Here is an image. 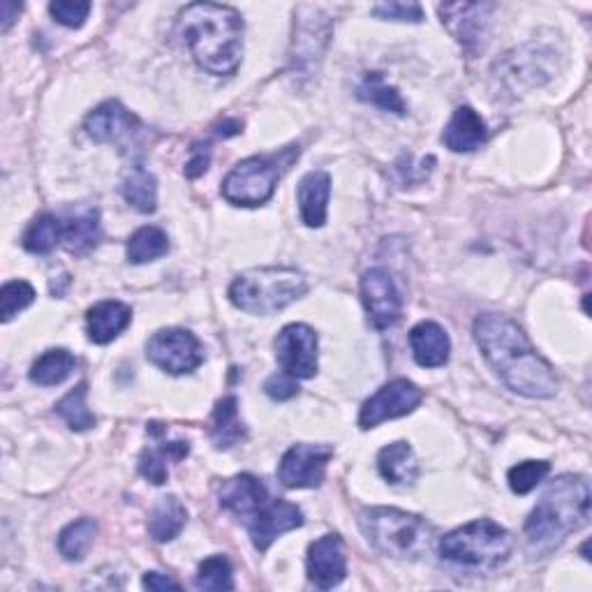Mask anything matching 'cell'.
<instances>
[{"label": "cell", "mask_w": 592, "mask_h": 592, "mask_svg": "<svg viewBox=\"0 0 592 592\" xmlns=\"http://www.w3.org/2000/svg\"><path fill=\"white\" fill-rule=\"evenodd\" d=\"M333 458L331 445H294L280 458L278 479L288 488H318L326 477V468Z\"/></svg>", "instance_id": "cell-14"}, {"label": "cell", "mask_w": 592, "mask_h": 592, "mask_svg": "<svg viewBox=\"0 0 592 592\" xmlns=\"http://www.w3.org/2000/svg\"><path fill=\"white\" fill-rule=\"evenodd\" d=\"M590 521V484L581 475L553 479L542 500L530 511L523 526L526 551L532 560L551 555L572 532Z\"/></svg>", "instance_id": "cell-3"}, {"label": "cell", "mask_w": 592, "mask_h": 592, "mask_svg": "<svg viewBox=\"0 0 592 592\" xmlns=\"http://www.w3.org/2000/svg\"><path fill=\"white\" fill-rule=\"evenodd\" d=\"M305 572L311 583L320 590H331L345 581L347 558L341 534L329 532L308 547Z\"/></svg>", "instance_id": "cell-15"}, {"label": "cell", "mask_w": 592, "mask_h": 592, "mask_svg": "<svg viewBox=\"0 0 592 592\" xmlns=\"http://www.w3.org/2000/svg\"><path fill=\"white\" fill-rule=\"evenodd\" d=\"M195 585L199 590H231L235 577H231V564L225 555H211L199 562Z\"/></svg>", "instance_id": "cell-38"}, {"label": "cell", "mask_w": 592, "mask_h": 592, "mask_svg": "<svg viewBox=\"0 0 592 592\" xmlns=\"http://www.w3.org/2000/svg\"><path fill=\"white\" fill-rule=\"evenodd\" d=\"M359 526L377 553L394 560H419L437 542V532L426 519L396 507H371L362 511Z\"/></svg>", "instance_id": "cell-4"}, {"label": "cell", "mask_w": 592, "mask_h": 592, "mask_svg": "<svg viewBox=\"0 0 592 592\" xmlns=\"http://www.w3.org/2000/svg\"><path fill=\"white\" fill-rule=\"evenodd\" d=\"M218 502L222 509L235 513V517L250 519L252 513L269 505V488L255 475H237L220 484Z\"/></svg>", "instance_id": "cell-18"}, {"label": "cell", "mask_w": 592, "mask_h": 592, "mask_svg": "<svg viewBox=\"0 0 592 592\" xmlns=\"http://www.w3.org/2000/svg\"><path fill=\"white\" fill-rule=\"evenodd\" d=\"M131 322H133L131 305L116 299L100 301L93 308H89L86 313L89 341L95 345H110L127 326H131Z\"/></svg>", "instance_id": "cell-19"}, {"label": "cell", "mask_w": 592, "mask_h": 592, "mask_svg": "<svg viewBox=\"0 0 592 592\" xmlns=\"http://www.w3.org/2000/svg\"><path fill=\"white\" fill-rule=\"evenodd\" d=\"M100 239H102V227L97 209H84L63 220V248L67 252L86 255L100 243Z\"/></svg>", "instance_id": "cell-26"}, {"label": "cell", "mask_w": 592, "mask_h": 592, "mask_svg": "<svg viewBox=\"0 0 592 592\" xmlns=\"http://www.w3.org/2000/svg\"><path fill=\"white\" fill-rule=\"evenodd\" d=\"M121 195L139 214H153L158 209V181L142 163H135L123 176Z\"/></svg>", "instance_id": "cell-27"}, {"label": "cell", "mask_w": 592, "mask_h": 592, "mask_svg": "<svg viewBox=\"0 0 592 592\" xmlns=\"http://www.w3.org/2000/svg\"><path fill=\"white\" fill-rule=\"evenodd\" d=\"M494 10L496 6L491 3H447L437 8L447 31L468 51L470 59H475L486 46Z\"/></svg>", "instance_id": "cell-13"}, {"label": "cell", "mask_w": 592, "mask_h": 592, "mask_svg": "<svg viewBox=\"0 0 592 592\" xmlns=\"http://www.w3.org/2000/svg\"><path fill=\"white\" fill-rule=\"evenodd\" d=\"M424 401V392L412 380L396 377L380 387L359 412V426L371 430L384 422L401 419L415 412Z\"/></svg>", "instance_id": "cell-10"}, {"label": "cell", "mask_w": 592, "mask_h": 592, "mask_svg": "<svg viewBox=\"0 0 592 592\" xmlns=\"http://www.w3.org/2000/svg\"><path fill=\"white\" fill-rule=\"evenodd\" d=\"M84 127L93 142L121 146L139 131V118L127 112L118 100H107L86 116Z\"/></svg>", "instance_id": "cell-17"}, {"label": "cell", "mask_w": 592, "mask_h": 592, "mask_svg": "<svg viewBox=\"0 0 592 592\" xmlns=\"http://www.w3.org/2000/svg\"><path fill=\"white\" fill-rule=\"evenodd\" d=\"M359 294H362V303L373 329L387 331L401 320L403 299L387 269H368L359 280Z\"/></svg>", "instance_id": "cell-12"}, {"label": "cell", "mask_w": 592, "mask_h": 592, "mask_svg": "<svg viewBox=\"0 0 592 592\" xmlns=\"http://www.w3.org/2000/svg\"><path fill=\"white\" fill-rule=\"evenodd\" d=\"M97 537V523L89 517L76 519L70 526H65L59 534V553L67 562H82Z\"/></svg>", "instance_id": "cell-33"}, {"label": "cell", "mask_w": 592, "mask_h": 592, "mask_svg": "<svg viewBox=\"0 0 592 592\" xmlns=\"http://www.w3.org/2000/svg\"><path fill=\"white\" fill-rule=\"evenodd\" d=\"M303 521L305 517L301 507L288 500H273L248 519V534L252 539V547L264 553L280 534L301 528Z\"/></svg>", "instance_id": "cell-16"}, {"label": "cell", "mask_w": 592, "mask_h": 592, "mask_svg": "<svg viewBox=\"0 0 592 592\" xmlns=\"http://www.w3.org/2000/svg\"><path fill=\"white\" fill-rule=\"evenodd\" d=\"M308 292L305 276L292 267L243 271L229 285V301L250 315H273Z\"/></svg>", "instance_id": "cell-5"}, {"label": "cell", "mask_w": 592, "mask_h": 592, "mask_svg": "<svg viewBox=\"0 0 592 592\" xmlns=\"http://www.w3.org/2000/svg\"><path fill=\"white\" fill-rule=\"evenodd\" d=\"M299 156V144L262 153V156H250L225 176L220 193L235 206H246V209L262 206L273 197L278 181L294 167Z\"/></svg>", "instance_id": "cell-6"}, {"label": "cell", "mask_w": 592, "mask_h": 592, "mask_svg": "<svg viewBox=\"0 0 592 592\" xmlns=\"http://www.w3.org/2000/svg\"><path fill=\"white\" fill-rule=\"evenodd\" d=\"M188 523V509L176 496L160 498L153 509L148 511V537L153 542L165 544L181 534Z\"/></svg>", "instance_id": "cell-24"}, {"label": "cell", "mask_w": 592, "mask_h": 592, "mask_svg": "<svg viewBox=\"0 0 592 592\" xmlns=\"http://www.w3.org/2000/svg\"><path fill=\"white\" fill-rule=\"evenodd\" d=\"M377 19H392V21H409L422 23L424 21V8L419 3H377L371 10Z\"/></svg>", "instance_id": "cell-40"}, {"label": "cell", "mask_w": 592, "mask_h": 592, "mask_svg": "<svg viewBox=\"0 0 592 592\" xmlns=\"http://www.w3.org/2000/svg\"><path fill=\"white\" fill-rule=\"evenodd\" d=\"M169 252V237L167 231L160 227H139L135 235L127 239V262L131 264H146V262H156L160 257Z\"/></svg>", "instance_id": "cell-31"}, {"label": "cell", "mask_w": 592, "mask_h": 592, "mask_svg": "<svg viewBox=\"0 0 592 592\" xmlns=\"http://www.w3.org/2000/svg\"><path fill=\"white\" fill-rule=\"evenodd\" d=\"M331 195V176L326 172H308L297 188L299 214L305 227L320 229L326 222Z\"/></svg>", "instance_id": "cell-21"}, {"label": "cell", "mask_w": 592, "mask_h": 592, "mask_svg": "<svg viewBox=\"0 0 592 592\" xmlns=\"http://www.w3.org/2000/svg\"><path fill=\"white\" fill-rule=\"evenodd\" d=\"M211 443L220 451L235 449L237 445L246 443L248 428L239 417V401L237 396H225L216 403L214 415H211V426H209Z\"/></svg>", "instance_id": "cell-23"}, {"label": "cell", "mask_w": 592, "mask_h": 592, "mask_svg": "<svg viewBox=\"0 0 592 592\" xmlns=\"http://www.w3.org/2000/svg\"><path fill=\"white\" fill-rule=\"evenodd\" d=\"M188 454L190 445L184 440L146 447L139 456V475L150 484L163 486L169 479V460H184Z\"/></svg>", "instance_id": "cell-28"}, {"label": "cell", "mask_w": 592, "mask_h": 592, "mask_svg": "<svg viewBox=\"0 0 592 592\" xmlns=\"http://www.w3.org/2000/svg\"><path fill=\"white\" fill-rule=\"evenodd\" d=\"M176 31L195 63L214 76H231L243 61V17L229 6L193 3L178 14Z\"/></svg>", "instance_id": "cell-2"}, {"label": "cell", "mask_w": 592, "mask_h": 592, "mask_svg": "<svg viewBox=\"0 0 592 592\" xmlns=\"http://www.w3.org/2000/svg\"><path fill=\"white\" fill-rule=\"evenodd\" d=\"M356 97L371 102V105L384 110V112H392L396 116H405L407 107H405V100L398 93L396 86H390L384 82V76L380 72H371L364 76V82L359 84L356 89Z\"/></svg>", "instance_id": "cell-34"}, {"label": "cell", "mask_w": 592, "mask_h": 592, "mask_svg": "<svg viewBox=\"0 0 592 592\" xmlns=\"http://www.w3.org/2000/svg\"><path fill=\"white\" fill-rule=\"evenodd\" d=\"M93 6L86 0H56L49 6V14L54 17L65 29H82L91 14Z\"/></svg>", "instance_id": "cell-39"}, {"label": "cell", "mask_w": 592, "mask_h": 592, "mask_svg": "<svg viewBox=\"0 0 592 592\" xmlns=\"http://www.w3.org/2000/svg\"><path fill=\"white\" fill-rule=\"evenodd\" d=\"M549 472H551V463L547 460H523L507 472V481L513 494L528 496L549 477Z\"/></svg>", "instance_id": "cell-37"}, {"label": "cell", "mask_w": 592, "mask_h": 592, "mask_svg": "<svg viewBox=\"0 0 592 592\" xmlns=\"http://www.w3.org/2000/svg\"><path fill=\"white\" fill-rule=\"evenodd\" d=\"M544 54L542 49H534L532 54H526V49L517 51V54H509L502 63V72H498V76L502 74V82L505 84H528V86H539L542 82L549 80V70L544 67Z\"/></svg>", "instance_id": "cell-29"}, {"label": "cell", "mask_w": 592, "mask_h": 592, "mask_svg": "<svg viewBox=\"0 0 592 592\" xmlns=\"http://www.w3.org/2000/svg\"><path fill=\"white\" fill-rule=\"evenodd\" d=\"M86 394H89V384L86 382H80L54 407V412L67 424L70 430L84 433V430H91L95 426L93 412L86 405Z\"/></svg>", "instance_id": "cell-35"}, {"label": "cell", "mask_w": 592, "mask_h": 592, "mask_svg": "<svg viewBox=\"0 0 592 592\" xmlns=\"http://www.w3.org/2000/svg\"><path fill=\"white\" fill-rule=\"evenodd\" d=\"M264 392L273 401H290L299 394V384L294 377L285 373H276L264 382Z\"/></svg>", "instance_id": "cell-41"}, {"label": "cell", "mask_w": 592, "mask_h": 592, "mask_svg": "<svg viewBox=\"0 0 592 592\" xmlns=\"http://www.w3.org/2000/svg\"><path fill=\"white\" fill-rule=\"evenodd\" d=\"M333 35V19L315 6H301L294 17L290 67L299 76L318 72Z\"/></svg>", "instance_id": "cell-8"}, {"label": "cell", "mask_w": 592, "mask_h": 592, "mask_svg": "<svg viewBox=\"0 0 592 592\" xmlns=\"http://www.w3.org/2000/svg\"><path fill=\"white\" fill-rule=\"evenodd\" d=\"M35 301V288L29 280H10L0 290V320L12 322L21 311Z\"/></svg>", "instance_id": "cell-36"}, {"label": "cell", "mask_w": 592, "mask_h": 592, "mask_svg": "<svg viewBox=\"0 0 592 592\" xmlns=\"http://www.w3.org/2000/svg\"><path fill=\"white\" fill-rule=\"evenodd\" d=\"M23 248L33 255H49L63 243V220L54 214H40L23 231Z\"/></svg>", "instance_id": "cell-32"}, {"label": "cell", "mask_w": 592, "mask_h": 592, "mask_svg": "<svg viewBox=\"0 0 592 592\" xmlns=\"http://www.w3.org/2000/svg\"><path fill=\"white\" fill-rule=\"evenodd\" d=\"M488 139V127L472 107H458L443 133V144L454 153H472Z\"/></svg>", "instance_id": "cell-22"}, {"label": "cell", "mask_w": 592, "mask_h": 592, "mask_svg": "<svg viewBox=\"0 0 592 592\" xmlns=\"http://www.w3.org/2000/svg\"><path fill=\"white\" fill-rule=\"evenodd\" d=\"M472 333L488 366L507 384V390L539 401L558 394V377L551 364L532 347L517 322L500 313H484L475 320Z\"/></svg>", "instance_id": "cell-1"}, {"label": "cell", "mask_w": 592, "mask_h": 592, "mask_svg": "<svg viewBox=\"0 0 592 592\" xmlns=\"http://www.w3.org/2000/svg\"><path fill=\"white\" fill-rule=\"evenodd\" d=\"M440 558L466 570H498L513 551V537L491 519H477L445 534L437 544Z\"/></svg>", "instance_id": "cell-7"}, {"label": "cell", "mask_w": 592, "mask_h": 592, "mask_svg": "<svg viewBox=\"0 0 592 592\" xmlns=\"http://www.w3.org/2000/svg\"><path fill=\"white\" fill-rule=\"evenodd\" d=\"M0 10H3V21H0V31L8 33L12 29V23L19 19V12H21V6L19 3H12V0H6L3 6H0Z\"/></svg>", "instance_id": "cell-44"}, {"label": "cell", "mask_w": 592, "mask_h": 592, "mask_svg": "<svg viewBox=\"0 0 592 592\" xmlns=\"http://www.w3.org/2000/svg\"><path fill=\"white\" fill-rule=\"evenodd\" d=\"M190 150H193V156L184 172L188 178H199L211 165V144H195Z\"/></svg>", "instance_id": "cell-42"}, {"label": "cell", "mask_w": 592, "mask_h": 592, "mask_svg": "<svg viewBox=\"0 0 592 592\" xmlns=\"http://www.w3.org/2000/svg\"><path fill=\"white\" fill-rule=\"evenodd\" d=\"M142 585H144L146 590H167V588H172V590H181V583L174 581V579L167 577V574H160V572H148V574H144Z\"/></svg>", "instance_id": "cell-43"}, {"label": "cell", "mask_w": 592, "mask_h": 592, "mask_svg": "<svg viewBox=\"0 0 592 592\" xmlns=\"http://www.w3.org/2000/svg\"><path fill=\"white\" fill-rule=\"evenodd\" d=\"M241 127H243V123H241V121H237V118H225L222 123H218V125H216V135H218V137H222V139H227V137H235V135H239V133H241Z\"/></svg>", "instance_id": "cell-45"}, {"label": "cell", "mask_w": 592, "mask_h": 592, "mask_svg": "<svg viewBox=\"0 0 592 592\" xmlns=\"http://www.w3.org/2000/svg\"><path fill=\"white\" fill-rule=\"evenodd\" d=\"M377 470L390 484L407 486L419 477V463L407 443H392L377 454Z\"/></svg>", "instance_id": "cell-25"}, {"label": "cell", "mask_w": 592, "mask_h": 592, "mask_svg": "<svg viewBox=\"0 0 592 592\" xmlns=\"http://www.w3.org/2000/svg\"><path fill=\"white\" fill-rule=\"evenodd\" d=\"M318 333L308 324H288L276 336V362L282 373L294 380L318 375Z\"/></svg>", "instance_id": "cell-11"}, {"label": "cell", "mask_w": 592, "mask_h": 592, "mask_svg": "<svg viewBox=\"0 0 592 592\" xmlns=\"http://www.w3.org/2000/svg\"><path fill=\"white\" fill-rule=\"evenodd\" d=\"M412 356L422 368H440L451 356V341L437 322H419L409 331Z\"/></svg>", "instance_id": "cell-20"}, {"label": "cell", "mask_w": 592, "mask_h": 592, "mask_svg": "<svg viewBox=\"0 0 592 592\" xmlns=\"http://www.w3.org/2000/svg\"><path fill=\"white\" fill-rule=\"evenodd\" d=\"M76 368V359L72 352L59 347V350H46L42 356L35 359V364L31 366V382L38 387H56L63 384L72 371Z\"/></svg>", "instance_id": "cell-30"}, {"label": "cell", "mask_w": 592, "mask_h": 592, "mask_svg": "<svg viewBox=\"0 0 592 592\" xmlns=\"http://www.w3.org/2000/svg\"><path fill=\"white\" fill-rule=\"evenodd\" d=\"M146 359L169 375H186L204 364V347L188 329H160L146 343Z\"/></svg>", "instance_id": "cell-9"}]
</instances>
